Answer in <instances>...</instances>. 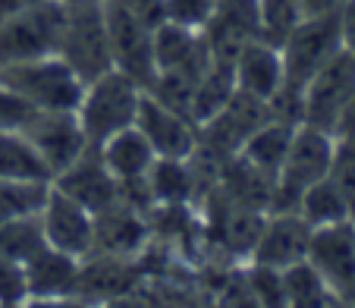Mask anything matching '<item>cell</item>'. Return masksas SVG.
Here are the masks:
<instances>
[{
  "mask_svg": "<svg viewBox=\"0 0 355 308\" xmlns=\"http://www.w3.org/2000/svg\"><path fill=\"white\" fill-rule=\"evenodd\" d=\"M305 258L324 277L336 305H355V221L311 230Z\"/></svg>",
  "mask_w": 355,
  "mask_h": 308,
  "instance_id": "8",
  "label": "cell"
},
{
  "mask_svg": "<svg viewBox=\"0 0 355 308\" xmlns=\"http://www.w3.org/2000/svg\"><path fill=\"white\" fill-rule=\"evenodd\" d=\"M57 54L79 73L82 82L107 73L114 67L110 41H107V22H104V3L67 0V22H63Z\"/></svg>",
  "mask_w": 355,
  "mask_h": 308,
  "instance_id": "6",
  "label": "cell"
},
{
  "mask_svg": "<svg viewBox=\"0 0 355 308\" xmlns=\"http://www.w3.org/2000/svg\"><path fill=\"white\" fill-rule=\"evenodd\" d=\"M141 94H145V85L116 67L88 79L85 88H82L79 104H76V117H79L88 142L101 145L110 135L135 126Z\"/></svg>",
  "mask_w": 355,
  "mask_h": 308,
  "instance_id": "2",
  "label": "cell"
},
{
  "mask_svg": "<svg viewBox=\"0 0 355 308\" xmlns=\"http://www.w3.org/2000/svg\"><path fill=\"white\" fill-rule=\"evenodd\" d=\"M26 264V286L28 302H69L79 289L82 258H73L67 252H57L44 242Z\"/></svg>",
  "mask_w": 355,
  "mask_h": 308,
  "instance_id": "18",
  "label": "cell"
},
{
  "mask_svg": "<svg viewBox=\"0 0 355 308\" xmlns=\"http://www.w3.org/2000/svg\"><path fill=\"white\" fill-rule=\"evenodd\" d=\"M32 114H35L32 104H26L13 88H7L0 82V132H3V129H26Z\"/></svg>",
  "mask_w": 355,
  "mask_h": 308,
  "instance_id": "31",
  "label": "cell"
},
{
  "mask_svg": "<svg viewBox=\"0 0 355 308\" xmlns=\"http://www.w3.org/2000/svg\"><path fill=\"white\" fill-rule=\"evenodd\" d=\"M343 0H302V13L305 16H334Z\"/></svg>",
  "mask_w": 355,
  "mask_h": 308,
  "instance_id": "33",
  "label": "cell"
},
{
  "mask_svg": "<svg viewBox=\"0 0 355 308\" xmlns=\"http://www.w3.org/2000/svg\"><path fill=\"white\" fill-rule=\"evenodd\" d=\"M330 180L349 201V211L355 217V139H336L334 164H330Z\"/></svg>",
  "mask_w": 355,
  "mask_h": 308,
  "instance_id": "28",
  "label": "cell"
},
{
  "mask_svg": "<svg viewBox=\"0 0 355 308\" xmlns=\"http://www.w3.org/2000/svg\"><path fill=\"white\" fill-rule=\"evenodd\" d=\"M0 176L3 180H38L51 182L44 161L32 148L22 129H3L0 132Z\"/></svg>",
  "mask_w": 355,
  "mask_h": 308,
  "instance_id": "23",
  "label": "cell"
},
{
  "mask_svg": "<svg viewBox=\"0 0 355 308\" xmlns=\"http://www.w3.org/2000/svg\"><path fill=\"white\" fill-rule=\"evenodd\" d=\"M41 233L44 242L57 252H67L73 258H85L92 255L94 242V214L79 205L76 198H69L67 192H60L57 186L47 189V198L38 211Z\"/></svg>",
  "mask_w": 355,
  "mask_h": 308,
  "instance_id": "12",
  "label": "cell"
},
{
  "mask_svg": "<svg viewBox=\"0 0 355 308\" xmlns=\"http://www.w3.org/2000/svg\"><path fill=\"white\" fill-rule=\"evenodd\" d=\"M41 246H44V233H41L38 214L0 223V255L16 258V262H28Z\"/></svg>",
  "mask_w": 355,
  "mask_h": 308,
  "instance_id": "26",
  "label": "cell"
},
{
  "mask_svg": "<svg viewBox=\"0 0 355 308\" xmlns=\"http://www.w3.org/2000/svg\"><path fill=\"white\" fill-rule=\"evenodd\" d=\"M92 3H104V0H92Z\"/></svg>",
  "mask_w": 355,
  "mask_h": 308,
  "instance_id": "36",
  "label": "cell"
},
{
  "mask_svg": "<svg viewBox=\"0 0 355 308\" xmlns=\"http://www.w3.org/2000/svg\"><path fill=\"white\" fill-rule=\"evenodd\" d=\"M135 129L148 139V145L155 148L157 157H176L186 161L198 151V123L189 114L170 108L155 94H141L139 117H135Z\"/></svg>",
  "mask_w": 355,
  "mask_h": 308,
  "instance_id": "11",
  "label": "cell"
},
{
  "mask_svg": "<svg viewBox=\"0 0 355 308\" xmlns=\"http://www.w3.org/2000/svg\"><path fill=\"white\" fill-rule=\"evenodd\" d=\"M151 242L148 211L135 208L129 201H114L110 208L94 214V242L92 252L116 255V258H139Z\"/></svg>",
  "mask_w": 355,
  "mask_h": 308,
  "instance_id": "15",
  "label": "cell"
},
{
  "mask_svg": "<svg viewBox=\"0 0 355 308\" xmlns=\"http://www.w3.org/2000/svg\"><path fill=\"white\" fill-rule=\"evenodd\" d=\"M35 3H41V0H0V19H7L26 7H35Z\"/></svg>",
  "mask_w": 355,
  "mask_h": 308,
  "instance_id": "35",
  "label": "cell"
},
{
  "mask_svg": "<svg viewBox=\"0 0 355 308\" xmlns=\"http://www.w3.org/2000/svg\"><path fill=\"white\" fill-rule=\"evenodd\" d=\"M51 182L38 180H3L0 176V223L16 217H32L41 211Z\"/></svg>",
  "mask_w": 355,
  "mask_h": 308,
  "instance_id": "25",
  "label": "cell"
},
{
  "mask_svg": "<svg viewBox=\"0 0 355 308\" xmlns=\"http://www.w3.org/2000/svg\"><path fill=\"white\" fill-rule=\"evenodd\" d=\"M280 277H283V299H286V305H305V308L336 305L330 286L324 283V277L318 274V268L309 258L283 268Z\"/></svg>",
  "mask_w": 355,
  "mask_h": 308,
  "instance_id": "24",
  "label": "cell"
},
{
  "mask_svg": "<svg viewBox=\"0 0 355 308\" xmlns=\"http://www.w3.org/2000/svg\"><path fill=\"white\" fill-rule=\"evenodd\" d=\"M0 82L13 88L35 110H76L85 82L60 54L0 67Z\"/></svg>",
  "mask_w": 355,
  "mask_h": 308,
  "instance_id": "4",
  "label": "cell"
},
{
  "mask_svg": "<svg viewBox=\"0 0 355 308\" xmlns=\"http://www.w3.org/2000/svg\"><path fill=\"white\" fill-rule=\"evenodd\" d=\"M28 302L26 264L0 255V305H22Z\"/></svg>",
  "mask_w": 355,
  "mask_h": 308,
  "instance_id": "30",
  "label": "cell"
},
{
  "mask_svg": "<svg viewBox=\"0 0 355 308\" xmlns=\"http://www.w3.org/2000/svg\"><path fill=\"white\" fill-rule=\"evenodd\" d=\"M340 51V32L334 16H305L286 38L280 41L283 60V94L277 101V114L299 120V94L309 79Z\"/></svg>",
  "mask_w": 355,
  "mask_h": 308,
  "instance_id": "1",
  "label": "cell"
},
{
  "mask_svg": "<svg viewBox=\"0 0 355 308\" xmlns=\"http://www.w3.org/2000/svg\"><path fill=\"white\" fill-rule=\"evenodd\" d=\"M309 242L311 227L305 223V217L299 211H268L248 262L283 271L309 255Z\"/></svg>",
  "mask_w": 355,
  "mask_h": 308,
  "instance_id": "14",
  "label": "cell"
},
{
  "mask_svg": "<svg viewBox=\"0 0 355 308\" xmlns=\"http://www.w3.org/2000/svg\"><path fill=\"white\" fill-rule=\"evenodd\" d=\"M302 19V0H258V32L277 47Z\"/></svg>",
  "mask_w": 355,
  "mask_h": 308,
  "instance_id": "27",
  "label": "cell"
},
{
  "mask_svg": "<svg viewBox=\"0 0 355 308\" xmlns=\"http://www.w3.org/2000/svg\"><path fill=\"white\" fill-rule=\"evenodd\" d=\"M51 186H57L60 192H67L69 198H76L79 205H85L92 214L110 208L114 201H120V182L114 180V173L107 170L104 157L98 154V148H88L79 161H73L67 170L51 180Z\"/></svg>",
  "mask_w": 355,
  "mask_h": 308,
  "instance_id": "17",
  "label": "cell"
},
{
  "mask_svg": "<svg viewBox=\"0 0 355 308\" xmlns=\"http://www.w3.org/2000/svg\"><path fill=\"white\" fill-rule=\"evenodd\" d=\"M214 0H164V22L182 28H205Z\"/></svg>",
  "mask_w": 355,
  "mask_h": 308,
  "instance_id": "29",
  "label": "cell"
},
{
  "mask_svg": "<svg viewBox=\"0 0 355 308\" xmlns=\"http://www.w3.org/2000/svg\"><path fill=\"white\" fill-rule=\"evenodd\" d=\"M104 22H107L110 60L116 69L148 85L155 76V28L135 19L116 0H104Z\"/></svg>",
  "mask_w": 355,
  "mask_h": 308,
  "instance_id": "10",
  "label": "cell"
},
{
  "mask_svg": "<svg viewBox=\"0 0 355 308\" xmlns=\"http://www.w3.org/2000/svg\"><path fill=\"white\" fill-rule=\"evenodd\" d=\"M22 132L38 151V157L44 161L51 180L92 148L76 110H35Z\"/></svg>",
  "mask_w": 355,
  "mask_h": 308,
  "instance_id": "9",
  "label": "cell"
},
{
  "mask_svg": "<svg viewBox=\"0 0 355 308\" xmlns=\"http://www.w3.org/2000/svg\"><path fill=\"white\" fill-rule=\"evenodd\" d=\"M67 22V0H41L0 19V67L57 54Z\"/></svg>",
  "mask_w": 355,
  "mask_h": 308,
  "instance_id": "5",
  "label": "cell"
},
{
  "mask_svg": "<svg viewBox=\"0 0 355 308\" xmlns=\"http://www.w3.org/2000/svg\"><path fill=\"white\" fill-rule=\"evenodd\" d=\"M336 32H340V47L355 57V0H343L336 10Z\"/></svg>",
  "mask_w": 355,
  "mask_h": 308,
  "instance_id": "32",
  "label": "cell"
},
{
  "mask_svg": "<svg viewBox=\"0 0 355 308\" xmlns=\"http://www.w3.org/2000/svg\"><path fill=\"white\" fill-rule=\"evenodd\" d=\"M336 139H355V92H352V98H349L346 110H343V117H340Z\"/></svg>",
  "mask_w": 355,
  "mask_h": 308,
  "instance_id": "34",
  "label": "cell"
},
{
  "mask_svg": "<svg viewBox=\"0 0 355 308\" xmlns=\"http://www.w3.org/2000/svg\"><path fill=\"white\" fill-rule=\"evenodd\" d=\"M295 117H286V114H274L270 120H264L255 132L245 139V145L239 148V157L255 167L258 173H264L268 180H277L280 173L283 161H286V151H289V142H293V132H295Z\"/></svg>",
  "mask_w": 355,
  "mask_h": 308,
  "instance_id": "21",
  "label": "cell"
},
{
  "mask_svg": "<svg viewBox=\"0 0 355 308\" xmlns=\"http://www.w3.org/2000/svg\"><path fill=\"white\" fill-rule=\"evenodd\" d=\"M295 211L305 217V223L311 230L330 227V223H340V221H355L352 211H349V201L343 198V192L336 189V182L330 176H324L321 182L305 189L299 195V201H295Z\"/></svg>",
  "mask_w": 355,
  "mask_h": 308,
  "instance_id": "22",
  "label": "cell"
},
{
  "mask_svg": "<svg viewBox=\"0 0 355 308\" xmlns=\"http://www.w3.org/2000/svg\"><path fill=\"white\" fill-rule=\"evenodd\" d=\"M233 82H236V92L277 108V101L283 94L280 47L264 38L245 41L233 57Z\"/></svg>",
  "mask_w": 355,
  "mask_h": 308,
  "instance_id": "16",
  "label": "cell"
},
{
  "mask_svg": "<svg viewBox=\"0 0 355 308\" xmlns=\"http://www.w3.org/2000/svg\"><path fill=\"white\" fill-rule=\"evenodd\" d=\"M352 92H355V57L346 54L340 47V51L311 76L309 85L302 88L299 120L336 135L340 117H343V110H346Z\"/></svg>",
  "mask_w": 355,
  "mask_h": 308,
  "instance_id": "7",
  "label": "cell"
},
{
  "mask_svg": "<svg viewBox=\"0 0 355 308\" xmlns=\"http://www.w3.org/2000/svg\"><path fill=\"white\" fill-rule=\"evenodd\" d=\"M94 148H98V154L104 157V164H107V170L114 173V180L120 182V189L141 186V182L148 180V170L155 167V161H157L155 148L148 145V139L135 126L110 135L107 142H101V145H94Z\"/></svg>",
  "mask_w": 355,
  "mask_h": 308,
  "instance_id": "20",
  "label": "cell"
},
{
  "mask_svg": "<svg viewBox=\"0 0 355 308\" xmlns=\"http://www.w3.org/2000/svg\"><path fill=\"white\" fill-rule=\"evenodd\" d=\"M336 151V135L324 132L309 123H295L293 142H289L286 161H283L280 173L274 180V195H270L268 211H295V201L309 186L321 182L330 176V164H334Z\"/></svg>",
  "mask_w": 355,
  "mask_h": 308,
  "instance_id": "3",
  "label": "cell"
},
{
  "mask_svg": "<svg viewBox=\"0 0 355 308\" xmlns=\"http://www.w3.org/2000/svg\"><path fill=\"white\" fill-rule=\"evenodd\" d=\"M211 60L214 54L201 28H182L170 22L155 28V76H170L195 85L201 73L211 67Z\"/></svg>",
  "mask_w": 355,
  "mask_h": 308,
  "instance_id": "13",
  "label": "cell"
},
{
  "mask_svg": "<svg viewBox=\"0 0 355 308\" xmlns=\"http://www.w3.org/2000/svg\"><path fill=\"white\" fill-rule=\"evenodd\" d=\"M211 54L217 60H233L245 41L261 38L258 32V0H214L211 19L205 22Z\"/></svg>",
  "mask_w": 355,
  "mask_h": 308,
  "instance_id": "19",
  "label": "cell"
}]
</instances>
